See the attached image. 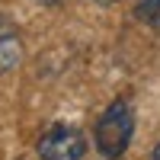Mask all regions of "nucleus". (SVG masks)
Segmentation results:
<instances>
[{
    "label": "nucleus",
    "mask_w": 160,
    "mask_h": 160,
    "mask_svg": "<svg viewBox=\"0 0 160 160\" xmlns=\"http://www.w3.org/2000/svg\"><path fill=\"white\" fill-rule=\"evenodd\" d=\"M90 3H99V7H109V3H115V0H90Z\"/></svg>",
    "instance_id": "obj_6"
},
{
    "label": "nucleus",
    "mask_w": 160,
    "mask_h": 160,
    "mask_svg": "<svg viewBox=\"0 0 160 160\" xmlns=\"http://www.w3.org/2000/svg\"><path fill=\"white\" fill-rule=\"evenodd\" d=\"M38 160H83L87 157V135L77 125H51L35 141Z\"/></svg>",
    "instance_id": "obj_2"
},
{
    "label": "nucleus",
    "mask_w": 160,
    "mask_h": 160,
    "mask_svg": "<svg viewBox=\"0 0 160 160\" xmlns=\"http://www.w3.org/2000/svg\"><path fill=\"white\" fill-rule=\"evenodd\" d=\"M135 16H138V22L151 26V29H160V0H138Z\"/></svg>",
    "instance_id": "obj_3"
},
{
    "label": "nucleus",
    "mask_w": 160,
    "mask_h": 160,
    "mask_svg": "<svg viewBox=\"0 0 160 160\" xmlns=\"http://www.w3.org/2000/svg\"><path fill=\"white\" fill-rule=\"evenodd\" d=\"M16 61H19V38L0 35V71H10Z\"/></svg>",
    "instance_id": "obj_4"
},
{
    "label": "nucleus",
    "mask_w": 160,
    "mask_h": 160,
    "mask_svg": "<svg viewBox=\"0 0 160 160\" xmlns=\"http://www.w3.org/2000/svg\"><path fill=\"white\" fill-rule=\"evenodd\" d=\"M42 3H48V7H55V3H58V0H42Z\"/></svg>",
    "instance_id": "obj_7"
},
{
    "label": "nucleus",
    "mask_w": 160,
    "mask_h": 160,
    "mask_svg": "<svg viewBox=\"0 0 160 160\" xmlns=\"http://www.w3.org/2000/svg\"><path fill=\"white\" fill-rule=\"evenodd\" d=\"M131 135H135V112H131L128 99H112L102 109V115L96 118L93 128V141L96 151L106 160H122L131 148Z\"/></svg>",
    "instance_id": "obj_1"
},
{
    "label": "nucleus",
    "mask_w": 160,
    "mask_h": 160,
    "mask_svg": "<svg viewBox=\"0 0 160 160\" xmlns=\"http://www.w3.org/2000/svg\"><path fill=\"white\" fill-rule=\"evenodd\" d=\"M151 160H160V141L154 144V151H151Z\"/></svg>",
    "instance_id": "obj_5"
}]
</instances>
